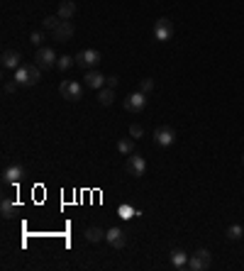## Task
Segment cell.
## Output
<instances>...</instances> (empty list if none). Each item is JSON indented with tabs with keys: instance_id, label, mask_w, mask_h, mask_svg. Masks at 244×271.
<instances>
[{
	"instance_id": "cell-1",
	"label": "cell",
	"mask_w": 244,
	"mask_h": 271,
	"mask_svg": "<svg viewBox=\"0 0 244 271\" xmlns=\"http://www.w3.org/2000/svg\"><path fill=\"white\" fill-rule=\"evenodd\" d=\"M15 81L20 86H34L42 81V68L37 64H22V66L15 71Z\"/></svg>"
},
{
	"instance_id": "cell-2",
	"label": "cell",
	"mask_w": 244,
	"mask_h": 271,
	"mask_svg": "<svg viewBox=\"0 0 244 271\" xmlns=\"http://www.w3.org/2000/svg\"><path fill=\"white\" fill-rule=\"evenodd\" d=\"M57 61H59V57L54 54V49H49V47H39L37 52H34V64L42 68H54L57 66Z\"/></svg>"
},
{
	"instance_id": "cell-3",
	"label": "cell",
	"mask_w": 244,
	"mask_h": 271,
	"mask_svg": "<svg viewBox=\"0 0 244 271\" xmlns=\"http://www.w3.org/2000/svg\"><path fill=\"white\" fill-rule=\"evenodd\" d=\"M174 37V22L169 17H159L154 22V39L156 42H169Z\"/></svg>"
},
{
	"instance_id": "cell-4",
	"label": "cell",
	"mask_w": 244,
	"mask_h": 271,
	"mask_svg": "<svg viewBox=\"0 0 244 271\" xmlns=\"http://www.w3.org/2000/svg\"><path fill=\"white\" fill-rule=\"evenodd\" d=\"M210 262H213L210 252H208V249H198V252H193V254L188 257V269L190 271H205L210 267Z\"/></svg>"
},
{
	"instance_id": "cell-5",
	"label": "cell",
	"mask_w": 244,
	"mask_h": 271,
	"mask_svg": "<svg viewBox=\"0 0 244 271\" xmlns=\"http://www.w3.org/2000/svg\"><path fill=\"white\" fill-rule=\"evenodd\" d=\"M76 66L78 68H95L98 64H100V52H95V49H86V52H78L76 57Z\"/></svg>"
},
{
	"instance_id": "cell-6",
	"label": "cell",
	"mask_w": 244,
	"mask_h": 271,
	"mask_svg": "<svg viewBox=\"0 0 244 271\" xmlns=\"http://www.w3.org/2000/svg\"><path fill=\"white\" fill-rule=\"evenodd\" d=\"M59 93L63 100H81L83 98V86L78 81H61Z\"/></svg>"
},
{
	"instance_id": "cell-7",
	"label": "cell",
	"mask_w": 244,
	"mask_h": 271,
	"mask_svg": "<svg viewBox=\"0 0 244 271\" xmlns=\"http://www.w3.org/2000/svg\"><path fill=\"white\" fill-rule=\"evenodd\" d=\"M124 169H127V174H132V176H144L147 174V161H144V156H139L137 151L134 154H129L127 156V164H124Z\"/></svg>"
},
{
	"instance_id": "cell-8",
	"label": "cell",
	"mask_w": 244,
	"mask_h": 271,
	"mask_svg": "<svg viewBox=\"0 0 244 271\" xmlns=\"http://www.w3.org/2000/svg\"><path fill=\"white\" fill-rule=\"evenodd\" d=\"M144 108H147V95H144L142 90L129 93V95L124 98V110H129V113H142Z\"/></svg>"
},
{
	"instance_id": "cell-9",
	"label": "cell",
	"mask_w": 244,
	"mask_h": 271,
	"mask_svg": "<svg viewBox=\"0 0 244 271\" xmlns=\"http://www.w3.org/2000/svg\"><path fill=\"white\" fill-rule=\"evenodd\" d=\"M25 179V169L20 166V164H12V166H7L5 171H2V183L5 186H15V183H20Z\"/></svg>"
},
{
	"instance_id": "cell-10",
	"label": "cell",
	"mask_w": 244,
	"mask_h": 271,
	"mask_svg": "<svg viewBox=\"0 0 244 271\" xmlns=\"http://www.w3.org/2000/svg\"><path fill=\"white\" fill-rule=\"evenodd\" d=\"M152 137H154V142H156L159 147H171V144L176 142V132H174V127H166V125H164V127H156Z\"/></svg>"
},
{
	"instance_id": "cell-11",
	"label": "cell",
	"mask_w": 244,
	"mask_h": 271,
	"mask_svg": "<svg viewBox=\"0 0 244 271\" xmlns=\"http://www.w3.org/2000/svg\"><path fill=\"white\" fill-rule=\"evenodd\" d=\"M68 39H73V22L71 20H61V25L54 30V42L66 44Z\"/></svg>"
},
{
	"instance_id": "cell-12",
	"label": "cell",
	"mask_w": 244,
	"mask_h": 271,
	"mask_svg": "<svg viewBox=\"0 0 244 271\" xmlns=\"http://www.w3.org/2000/svg\"><path fill=\"white\" fill-rule=\"evenodd\" d=\"M105 240H108V244L115 247V249H124V247H127V235L122 232L120 227H110V230L105 232Z\"/></svg>"
},
{
	"instance_id": "cell-13",
	"label": "cell",
	"mask_w": 244,
	"mask_h": 271,
	"mask_svg": "<svg viewBox=\"0 0 244 271\" xmlns=\"http://www.w3.org/2000/svg\"><path fill=\"white\" fill-rule=\"evenodd\" d=\"M83 78H86V86H88V88L100 90V88L105 86V78H108V76H103V73H100V71H95V68H88Z\"/></svg>"
},
{
	"instance_id": "cell-14",
	"label": "cell",
	"mask_w": 244,
	"mask_h": 271,
	"mask_svg": "<svg viewBox=\"0 0 244 271\" xmlns=\"http://www.w3.org/2000/svg\"><path fill=\"white\" fill-rule=\"evenodd\" d=\"M0 64H2V68L17 71V68L22 66V57H20V52H12V49H7V52H2V59H0Z\"/></svg>"
},
{
	"instance_id": "cell-15",
	"label": "cell",
	"mask_w": 244,
	"mask_h": 271,
	"mask_svg": "<svg viewBox=\"0 0 244 271\" xmlns=\"http://www.w3.org/2000/svg\"><path fill=\"white\" fill-rule=\"evenodd\" d=\"M76 15V2L73 0H63L59 5V10H57V17H61V20H71Z\"/></svg>"
},
{
	"instance_id": "cell-16",
	"label": "cell",
	"mask_w": 244,
	"mask_h": 271,
	"mask_svg": "<svg viewBox=\"0 0 244 271\" xmlns=\"http://www.w3.org/2000/svg\"><path fill=\"white\" fill-rule=\"evenodd\" d=\"M171 267L174 269H188V254L183 249H174L171 252Z\"/></svg>"
},
{
	"instance_id": "cell-17",
	"label": "cell",
	"mask_w": 244,
	"mask_h": 271,
	"mask_svg": "<svg viewBox=\"0 0 244 271\" xmlns=\"http://www.w3.org/2000/svg\"><path fill=\"white\" fill-rule=\"evenodd\" d=\"M113 100H115V88L103 86V88L98 90V103H100V105H113Z\"/></svg>"
},
{
	"instance_id": "cell-18",
	"label": "cell",
	"mask_w": 244,
	"mask_h": 271,
	"mask_svg": "<svg viewBox=\"0 0 244 271\" xmlns=\"http://www.w3.org/2000/svg\"><path fill=\"white\" fill-rule=\"evenodd\" d=\"M118 151L124 154V156L134 154V137H122L120 142H118Z\"/></svg>"
},
{
	"instance_id": "cell-19",
	"label": "cell",
	"mask_w": 244,
	"mask_h": 271,
	"mask_svg": "<svg viewBox=\"0 0 244 271\" xmlns=\"http://www.w3.org/2000/svg\"><path fill=\"white\" fill-rule=\"evenodd\" d=\"M86 240L93 242V244H98V242L105 240V230H100V227H88V230H86Z\"/></svg>"
},
{
	"instance_id": "cell-20",
	"label": "cell",
	"mask_w": 244,
	"mask_h": 271,
	"mask_svg": "<svg viewBox=\"0 0 244 271\" xmlns=\"http://www.w3.org/2000/svg\"><path fill=\"white\" fill-rule=\"evenodd\" d=\"M15 210H17V205L12 203L10 198H2V203H0V215H2L5 220H10V217L15 215Z\"/></svg>"
},
{
	"instance_id": "cell-21",
	"label": "cell",
	"mask_w": 244,
	"mask_h": 271,
	"mask_svg": "<svg viewBox=\"0 0 244 271\" xmlns=\"http://www.w3.org/2000/svg\"><path fill=\"white\" fill-rule=\"evenodd\" d=\"M59 25H61V17H54V15H49V17H44V20H42V27H44V30H49V32H54Z\"/></svg>"
},
{
	"instance_id": "cell-22",
	"label": "cell",
	"mask_w": 244,
	"mask_h": 271,
	"mask_svg": "<svg viewBox=\"0 0 244 271\" xmlns=\"http://www.w3.org/2000/svg\"><path fill=\"white\" fill-rule=\"evenodd\" d=\"M76 64V59L73 57H59V61H57V68L59 71H68V68Z\"/></svg>"
},
{
	"instance_id": "cell-23",
	"label": "cell",
	"mask_w": 244,
	"mask_h": 271,
	"mask_svg": "<svg viewBox=\"0 0 244 271\" xmlns=\"http://www.w3.org/2000/svg\"><path fill=\"white\" fill-rule=\"evenodd\" d=\"M242 232H244L242 225H230V230H227V237H230V240H240V237H242Z\"/></svg>"
},
{
	"instance_id": "cell-24",
	"label": "cell",
	"mask_w": 244,
	"mask_h": 271,
	"mask_svg": "<svg viewBox=\"0 0 244 271\" xmlns=\"http://www.w3.org/2000/svg\"><path fill=\"white\" fill-rule=\"evenodd\" d=\"M139 90H142L144 95H147V93H152V90H154V81H152V78H144V81L139 83Z\"/></svg>"
},
{
	"instance_id": "cell-25",
	"label": "cell",
	"mask_w": 244,
	"mask_h": 271,
	"mask_svg": "<svg viewBox=\"0 0 244 271\" xmlns=\"http://www.w3.org/2000/svg\"><path fill=\"white\" fill-rule=\"evenodd\" d=\"M120 215H122V217H134V215H142V212H139V210H134V208H129V205H122Z\"/></svg>"
},
{
	"instance_id": "cell-26",
	"label": "cell",
	"mask_w": 244,
	"mask_h": 271,
	"mask_svg": "<svg viewBox=\"0 0 244 271\" xmlns=\"http://www.w3.org/2000/svg\"><path fill=\"white\" fill-rule=\"evenodd\" d=\"M142 135H144V127H142V125H129V137L139 139Z\"/></svg>"
},
{
	"instance_id": "cell-27",
	"label": "cell",
	"mask_w": 244,
	"mask_h": 271,
	"mask_svg": "<svg viewBox=\"0 0 244 271\" xmlns=\"http://www.w3.org/2000/svg\"><path fill=\"white\" fill-rule=\"evenodd\" d=\"M30 42H32L34 47H42V42H44V34H42V32H32V37H30Z\"/></svg>"
},
{
	"instance_id": "cell-28",
	"label": "cell",
	"mask_w": 244,
	"mask_h": 271,
	"mask_svg": "<svg viewBox=\"0 0 244 271\" xmlns=\"http://www.w3.org/2000/svg\"><path fill=\"white\" fill-rule=\"evenodd\" d=\"M17 86H20L17 81H5V83H2V90H5V93H15Z\"/></svg>"
},
{
	"instance_id": "cell-29",
	"label": "cell",
	"mask_w": 244,
	"mask_h": 271,
	"mask_svg": "<svg viewBox=\"0 0 244 271\" xmlns=\"http://www.w3.org/2000/svg\"><path fill=\"white\" fill-rule=\"evenodd\" d=\"M105 86L115 88V86H118V78H115V76H108V78H105Z\"/></svg>"
},
{
	"instance_id": "cell-30",
	"label": "cell",
	"mask_w": 244,
	"mask_h": 271,
	"mask_svg": "<svg viewBox=\"0 0 244 271\" xmlns=\"http://www.w3.org/2000/svg\"><path fill=\"white\" fill-rule=\"evenodd\" d=\"M242 164H244V154H242Z\"/></svg>"
}]
</instances>
